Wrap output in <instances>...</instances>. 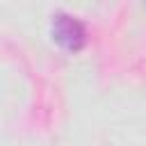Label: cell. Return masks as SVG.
<instances>
[{
  "instance_id": "cell-1",
  "label": "cell",
  "mask_w": 146,
  "mask_h": 146,
  "mask_svg": "<svg viewBox=\"0 0 146 146\" xmlns=\"http://www.w3.org/2000/svg\"><path fill=\"white\" fill-rule=\"evenodd\" d=\"M50 34H52V41L59 48H64L66 52H78L87 43V27H84V23L80 18L71 16V14L52 16Z\"/></svg>"
},
{
  "instance_id": "cell-2",
  "label": "cell",
  "mask_w": 146,
  "mask_h": 146,
  "mask_svg": "<svg viewBox=\"0 0 146 146\" xmlns=\"http://www.w3.org/2000/svg\"><path fill=\"white\" fill-rule=\"evenodd\" d=\"M144 2H146V0H144Z\"/></svg>"
}]
</instances>
